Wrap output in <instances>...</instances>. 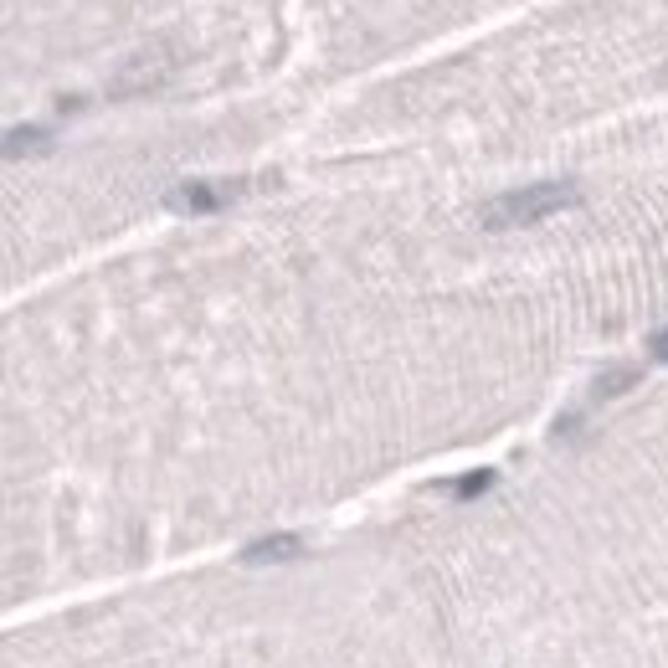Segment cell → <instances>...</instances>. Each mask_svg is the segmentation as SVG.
I'll list each match as a JSON object with an SVG mask.
<instances>
[{"instance_id":"obj_1","label":"cell","mask_w":668,"mask_h":668,"mask_svg":"<svg viewBox=\"0 0 668 668\" xmlns=\"http://www.w3.org/2000/svg\"><path fill=\"white\" fill-rule=\"evenodd\" d=\"M576 201H581L576 180H535V185H519V191H510V196H493L489 206H484V227H489V232L535 227V221L566 211V206H576Z\"/></svg>"},{"instance_id":"obj_2","label":"cell","mask_w":668,"mask_h":668,"mask_svg":"<svg viewBox=\"0 0 668 668\" xmlns=\"http://www.w3.org/2000/svg\"><path fill=\"white\" fill-rule=\"evenodd\" d=\"M247 185L242 180H185L170 191V211H185V217H206V211H221L232 206Z\"/></svg>"},{"instance_id":"obj_3","label":"cell","mask_w":668,"mask_h":668,"mask_svg":"<svg viewBox=\"0 0 668 668\" xmlns=\"http://www.w3.org/2000/svg\"><path fill=\"white\" fill-rule=\"evenodd\" d=\"M304 555V540L298 535H268V540H253L247 551H242V566H268V561H298Z\"/></svg>"},{"instance_id":"obj_4","label":"cell","mask_w":668,"mask_h":668,"mask_svg":"<svg viewBox=\"0 0 668 668\" xmlns=\"http://www.w3.org/2000/svg\"><path fill=\"white\" fill-rule=\"evenodd\" d=\"M643 381V365H612V371L596 375V386H591V401H612V396H622L628 386Z\"/></svg>"},{"instance_id":"obj_5","label":"cell","mask_w":668,"mask_h":668,"mask_svg":"<svg viewBox=\"0 0 668 668\" xmlns=\"http://www.w3.org/2000/svg\"><path fill=\"white\" fill-rule=\"evenodd\" d=\"M47 129H11V134H5V155L16 159L21 150H47Z\"/></svg>"},{"instance_id":"obj_6","label":"cell","mask_w":668,"mask_h":668,"mask_svg":"<svg viewBox=\"0 0 668 668\" xmlns=\"http://www.w3.org/2000/svg\"><path fill=\"white\" fill-rule=\"evenodd\" d=\"M484 489H493V468H478V473H468V478H458V484H452L458 499H473V493H484Z\"/></svg>"},{"instance_id":"obj_7","label":"cell","mask_w":668,"mask_h":668,"mask_svg":"<svg viewBox=\"0 0 668 668\" xmlns=\"http://www.w3.org/2000/svg\"><path fill=\"white\" fill-rule=\"evenodd\" d=\"M648 355H653V360H658V365H668V324H664V330H653Z\"/></svg>"}]
</instances>
